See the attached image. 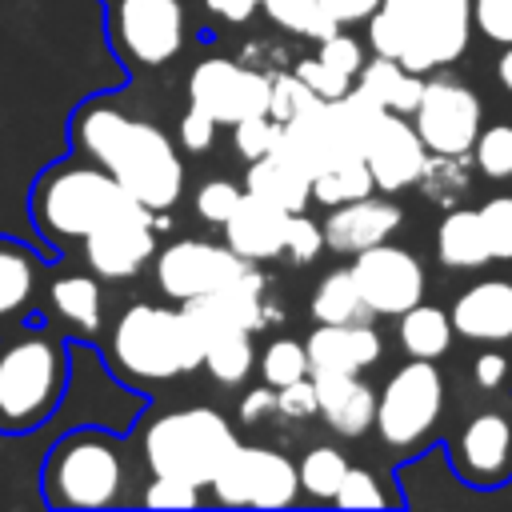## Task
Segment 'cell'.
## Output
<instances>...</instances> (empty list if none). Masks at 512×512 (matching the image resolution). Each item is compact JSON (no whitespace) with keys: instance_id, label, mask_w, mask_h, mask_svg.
<instances>
[{"instance_id":"7","label":"cell","mask_w":512,"mask_h":512,"mask_svg":"<svg viewBox=\"0 0 512 512\" xmlns=\"http://www.w3.org/2000/svg\"><path fill=\"white\" fill-rule=\"evenodd\" d=\"M128 464L120 440L100 428H76L60 436L40 472L44 500L52 508H112L124 500Z\"/></svg>"},{"instance_id":"3","label":"cell","mask_w":512,"mask_h":512,"mask_svg":"<svg viewBox=\"0 0 512 512\" xmlns=\"http://www.w3.org/2000/svg\"><path fill=\"white\" fill-rule=\"evenodd\" d=\"M364 24L372 56L400 60L428 76L464 56L472 36V0H380Z\"/></svg>"},{"instance_id":"9","label":"cell","mask_w":512,"mask_h":512,"mask_svg":"<svg viewBox=\"0 0 512 512\" xmlns=\"http://www.w3.org/2000/svg\"><path fill=\"white\" fill-rule=\"evenodd\" d=\"M208 492L224 508H288L300 500V476L284 452L236 444V452L212 476Z\"/></svg>"},{"instance_id":"33","label":"cell","mask_w":512,"mask_h":512,"mask_svg":"<svg viewBox=\"0 0 512 512\" xmlns=\"http://www.w3.org/2000/svg\"><path fill=\"white\" fill-rule=\"evenodd\" d=\"M376 192L372 184V172L364 164V156H352V160H336L328 168H320L312 176V200H320L324 208H336V204H348V200H360Z\"/></svg>"},{"instance_id":"26","label":"cell","mask_w":512,"mask_h":512,"mask_svg":"<svg viewBox=\"0 0 512 512\" xmlns=\"http://www.w3.org/2000/svg\"><path fill=\"white\" fill-rule=\"evenodd\" d=\"M356 88L368 92L384 112H400V116H412L420 92H424V76L404 68L400 60H388V56H372L364 60V68L356 72Z\"/></svg>"},{"instance_id":"53","label":"cell","mask_w":512,"mask_h":512,"mask_svg":"<svg viewBox=\"0 0 512 512\" xmlns=\"http://www.w3.org/2000/svg\"><path fill=\"white\" fill-rule=\"evenodd\" d=\"M204 8L224 24H244L260 8V0H204Z\"/></svg>"},{"instance_id":"35","label":"cell","mask_w":512,"mask_h":512,"mask_svg":"<svg viewBox=\"0 0 512 512\" xmlns=\"http://www.w3.org/2000/svg\"><path fill=\"white\" fill-rule=\"evenodd\" d=\"M260 8L272 16V24H280V28H288V32H300V36H308V40H316V44L340 28V24L324 12L320 0H260Z\"/></svg>"},{"instance_id":"41","label":"cell","mask_w":512,"mask_h":512,"mask_svg":"<svg viewBox=\"0 0 512 512\" xmlns=\"http://www.w3.org/2000/svg\"><path fill=\"white\" fill-rule=\"evenodd\" d=\"M320 248H324V224L308 220L304 212H292V216H288V232H284L280 260L304 268V264H312V260L320 256Z\"/></svg>"},{"instance_id":"30","label":"cell","mask_w":512,"mask_h":512,"mask_svg":"<svg viewBox=\"0 0 512 512\" xmlns=\"http://www.w3.org/2000/svg\"><path fill=\"white\" fill-rule=\"evenodd\" d=\"M200 368L220 384V388H236L248 380V372L256 368V352H252V332L248 328H224L208 340Z\"/></svg>"},{"instance_id":"16","label":"cell","mask_w":512,"mask_h":512,"mask_svg":"<svg viewBox=\"0 0 512 512\" xmlns=\"http://www.w3.org/2000/svg\"><path fill=\"white\" fill-rule=\"evenodd\" d=\"M188 104L204 108L216 124H236L244 116L268 112V76L240 68L236 60H200L188 76Z\"/></svg>"},{"instance_id":"4","label":"cell","mask_w":512,"mask_h":512,"mask_svg":"<svg viewBox=\"0 0 512 512\" xmlns=\"http://www.w3.org/2000/svg\"><path fill=\"white\" fill-rule=\"evenodd\" d=\"M136 196L96 160H56L40 172L28 192V212L36 232L52 244H80L100 220L132 204Z\"/></svg>"},{"instance_id":"27","label":"cell","mask_w":512,"mask_h":512,"mask_svg":"<svg viewBox=\"0 0 512 512\" xmlns=\"http://www.w3.org/2000/svg\"><path fill=\"white\" fill-rule=\"evenodd\" d=\"M48 300L56 320L72 332V336H96L104 324V304H100V288L92 276L84 272H64L48 284Z\"/></svg>"},{"instance_id":"10","label":"cell","mask_w":512,"mask_h":512,"mask_svg":"<svg viewBox=\"0 0 512 512\" xmlns=\"http://www.w3.org/2000/svg\"><path fill=\"white\" fill-rule=\"evenodd\" d=\"M108 36L120 60L136 68H160L184 48L180 0H108Z\"/></svg>"},{"instance_id":"20","label":"cell","mask_w":512,"mask_h":512,"mask_svg":"<svg viewBox=\"0 0 512 512\" xmlns=\"http://www.w3.org/2000/svg\"><path fill=\"white\" fill-rule=\"evenodd\" d=\"M456 336L476 344H504L512 340V280H476L468 284L448 312Z\"/></svg>"},{"instance_id":"22","label":"cell","mask_w":512,"mask_h":512,"mask_svg":"<svg viewBox=\"0 0 512 512\" xmlns=\"http://www.w3.org/2000/svg\"><path fill=\"white\" fill-rule=\"evenodd\" d=\"M308 376L316 388V408L336 436L356 440L376 424V392L360 376L352 372H308Z\"/></svg>"},{"instance_id":"17","label":"cell","mask_w":512,"mask_h":512,"mask_svg":"<svg viewBox=\"0 0 512 512\" xmlns=\"http://www.w3.org/2000/svg\"><path fill=\"white\" fill-rule=\"evenodd\" d=\"M360 156H364V164L372 172L376 192H404V188H412L420 180L424 160H428V148L416 136V128H412L408 116L384 112L376 120V128L368 132Z\"/></svg>"},{"instance_id":"46","label":"cell","mask_w":512,"mask_h":512,"mask_svg":"<svg viewBox=\"0 0 512 512\" xmlns=\"http://www.w3.org/2000/svg\"><path fill=\"white\" fill-rule=\"evenodd\" d=\"M472 28L488 44H512V0H472Z\"/></svg>"},{"instance_id":"6","label":"cell","mask_w":512,"mask_h":512,"mask_svg":"<svg viewBox=\"0 0 512 512\" xmlns=\"http://www.w3.org/2000/svg\"><path fill=\"white\" fill-rule=\"evenodd\" d=\"M240 436L224 420V412L208 404L192 408H172L148 420L140 436V452L152 476H176L196 488H208L220 464L236 452Z\"/></svg>"},{"instance_id":"24","label":"cell","mask_w":512,"mask_h":512,"mask_svg":"<svg viewBox=\"0 0 512 512\" xmlns=\"http://www.w3.org/2000/svg\"><path fill=\"white\" fill-rule=\"evenodd\" d=\"M244 192L284 208V212H304L312 204V176L304 168H296L292 160L268 152L260 160H248L244 172Z\"/></svg>"},{"instance_id":"32","label":"cell","mask_w":512,"mask_h":512,"mask_svg":"<svg viewBox=\"0 0 512 512\" xmlns=\"http://www.w3.org/2000/svg\"><path fill=\"white\" fill-rule=\"evenodd\" d=\"M472 156H444V152H428L424 172L416 180V188L424 192V200L440 204V208H456L464 200V192L472 188Z\"/></svg>"},{"instance_id":"13","label":"cell","mask_w":512,"mask_h":512,"mask_svg":"<svg viewBox=\"0 0 512 512\" xmlns=\"http://www.w3.org/2000/svg\"><path fill=\"white\" fill-rule=\"evenodd\" d=\"M348 268L372 316H400L404 308L424 300V284H428L424 264L400 244H388V240L372 244L356 252Z\"/></svg>"},{"instance_id":"29","label":"cell","mask_w":512,"mask_h":512,"mask_svg":"<svg viewBox=\"0 0 512 512\" xmlns=\"http://www.w3.org/2000/svg\"><path fill=\"white\" fill-rule=\"evenodd\" d=\"M308 316L316 324H352V320H372L360 288H356V276L352 268H332L320 276V284L312 288V300H308Z\"/></svg>"},{"instance_id":"44","label":"cell","mask_w":512,"mask_h":512,"mask_svg":"<svg viewBox=\"0 0 512 512\" xmlns=\"http://www.w3.org/2000/svg\"><path fill=\"white\" fill-rule=\"evenodd\" d=\"M204 488L188 484V480H176V476H152L140 492V504L144 508H196L204 496Z\"/></svg>"},{"instance_id":"23","label":"cell","mask_w":512,"mask_h":512,"mask_svg":"<svg viewBox=\"0 0 512 512\" xmlns=\"http://www.w3.org/2000/svg\"><path fill=\"white\" fill-rule=\"evenodd\" d=\"M40 288H44V260L24 240L0 236V332L28 320Z\"/></svg>"},{"instance_id":"11","label":"cell","mask_w":512,"mask_h":512,"mask_svg":"<svg viewBox=\"0 0 512 512\" xmlns=\"http://www.w3.org/2000/svg\"><path fill=\"white\" fill-rule=\"evenodd\" d=\"M412 128L428 152L468 156L476 132L484 128V104L468 84L452 76H432L424 80V92L412 108Z\"/></svg>"},{"instance_id":"45","label":"cell","mask_w":512,"mask_h":512,"mask_svg":"<svg viewBox=\"0 0 512 512\" xmlns=\"http://www.w3.org/2000/svg\"><path fill=\"white\" fill-rule=\"evenodd\" d=\"M296 76L312 88V96H320V100H340L356 80L352 76H344L340 68H332L328 60H320V56H304L300 64H296Z\"/></svg>"},{"instance_id":"43","label":"cell","mask_w":512,"mask_h":512,"mask_svg":"<svg viewBox=\"0 0 512 512\" xmlns=\"http://www.w3.org/2000/svg\"><path fill=\"white\" fill-rule=\"evenodd\" d=\"M332 504H340V508H384V504H392V496H384L376 472L348 464V472H344V480H340Z\"/></svg>"},{"instance_id":"21","label":"cell","mask_w":512,"mask_h":512,"mask_svg":"<svg viewBox=\"0 0 512 512\" xmlns=\"http://www.w3.org/2000/svg\"><path fill=\"white\" fill-rule=\"evenodd\" d=\"M288 216L284 208L244 192V200L236 204V212L220 224L224 228V244L248 260V264H264V260H280V248H284V232H288Z\"/></svg>"},{"instance_id":"37","label":"cell","mask_w":512,"mask_h":512,"mask_svg":"<svg viewBox=\"0 0 512 512\" xmlns=\"http://www.w3.org/2000/svg\"><path fill=\"white\" fill-rule=\"evenodd\" d=\"M308 376V352L300 340L292 336H280L272 340L264 352H260V380L272 384V388H284V384H296Z\"/></svg>"},{"instance_id":"2","label":"cell","mask_w":512,"mask_h":512,"mask_svg":"<svg viewBox=\"0 0 512 512\" xmlns=\"http://www.w3.org/2000/svg\"><path fill=\"white\" fill-rule=\"evenodd\" d=\"M68 392V344L36 320L0 332V432L24 436L44 428Z\"/></svg>"},{"instance_id":"38","label":"cell","mask_w":512,"mask_h":512,"mask_svg":"<svg viewBox=\"0 0 512 512\" xmlns=\"http://www.w3.org/2000/svg\"><path fill=\"white\" fill-rule=\"evenodd\" d=\"M476 212H480V228L488 240V256L496 264H512V192L488 196Z\"/></svg>"},{"instance_id":"49","label":"cell","mask_w":512,"mask_h":512,"mask_svg":"<svg viewBox=\"0 0 512 512\" xmlns=\"http://www.w3.org/2000/svg\"><path fill=\"white\" fill-rule=\"evenodd\" d=\"M276 416H288V420H312V416H320L312 376H304V380H296V384L276 388Z\"/></svg>"},{"instance_id":"8","label":"cell","mask_w":512,"mask_h":512,"mask_svg":"<svg viewBox=\"0 0 512 512\" xmlns=\"http://www.w3.org/2000/svg\"><path fill=\"white\" fill-rule=\"evenodd\" d=\"M444 412V376L436 360L400 364L376 392V432L392 452H416Z\"/></svg>"},{"instance_id":"48","label":"cell","mask_w":512,"mask_h":512,"mask_svg":"<svg viewBox=\"0 0 512 512\" xmlns=\"http://www.w3.org/2000/svg\"><path fill=\"white\" fill-rule=\"evenodd\" d=\"M320 60H328L332 68H340L344 76H352L356 80V72L364 68V44L356 40V36H344L340 28L332 32V36H324L320 40V52H316Z\"/></svg>"},{"instance_id":"25","label":"cell","mask_w":512,"mask_h":512,"mask_svg":"<svg viewBox=\"0 0 512 512\" xmlns=\"http://www.w3.org/2000/svg\"><path fill=\"white\" fill-rule=\"evenodd\" d=\"M436 260L452 272H476V268L492 264L476 208L456 204V208L444 212V220L436 224Z\"/></svg>"},{"instance_id":"42","label":"cell","mask_w":512,"mask_h":512,"mask_svg":"<svg viewBox=\"0 0 512 512\" xmlns=\"http://www.w3.org/2000/svg\"><path fill=\"white\" fill-rule=\"evenodd\" d=\"M276 140H280V124H276L268 112H260V116H244V120L232 124V148H236L244 160H260V156H268V152L276 148Z\"/></svg>"},{"instance_id":"52","label":"cell","mask_w":512,"mask_h":512,"mask_svg":"<svg viewBox=\"0 0 512 512\" xmlns=\"http://www.w3.org/2000/svg\"><path fill=\"white\" fill-rule=\"evenodd\" d=\"M324 4V12L344 28V24H364L376 8H380V0H320Z\"/></svg>"},{"instance_id":"1","label":"cell","mask_w":512,"mask_h":512,"mask_svg":"<svg viewBox=\"0 0 512 512\" xmlns=\"http://www.w3.org/2000/svg\"><path fill=\"white\" fill-rule=\"evenodd\" d=\"M76 148L108 168L144 208L168 212L184 196V160L168 132L112 100H88L72 116Z\"/></svg>"},{"instance_id":"34","label":"cell","mask_w":512,"mask_h":512,"mask_svg":"<svg viewBox=\"0 0 512 512\" xmlns=\"http://www.w3.org/2000/svg\"><path fill=\"white\" fill-rule=\"evenodd\" d=\"M344 472H348L344 452H340V448H324V444L308 448V452L300 456V464H296L300 492H304L308 500H316V504H324V500H332V496H336V488H340Z\"/></svg>"},{"instance_id":"12","label":"cell","mask_w":512,"mask_h":512,"mask_svg":"<svg viewBox=\"0 0 512 512\" xmlns=\"http://www.w3.org/2000/svg\"><path fill=\"white\" fill-rule=\"evenodd\" d=\"M156 228L160 212L144 208L140 200L124 204L108 220H100L80 244L84 260L100 280H132L144 272V264L156 260Z\"/></svg>"},{"instance_id":"15","label":"cell","mask_w":512,"mask_h":512,"mask_svg":"<svg viewBox=\"0 0 512 512\" xmlns=\"http://www.w3.org/2000/svg\"><path fill=\"white\" fill-rule=\"evenodd\" d=\"M448 456L464 484H476V488L508 484L512 480V412L508 408L472 412L456 428Z\"/></svg>"},{"instance_id":"18","label":"cell","mask_w":512,"mask_h":512,"mask_svg":"<svg viewBox=\"0 0 512 512\" xmlns=\"http://www.w3.org/2000/svg\"><path fill=\"white\" fill-rule=\"evenodd\" d=\"M404 212L396 200L388 196H360L348 204H336L324 220V248L340 252V256H356L372 244H384L396 228H400Z\"/></svg>"},{"instance_id":"40","label":"cell","mask_w":512,"mask_h":512,"mask_svg":"<svg viewBox=\"0 0 512 512\" xmlns=\"http://www.w3.org/2000/svg\"><path fill=\"white\" fill-rule=\"evenodd\" d=\"M244 200V184H232V180H224V176H216V180H204L200 188H196V196H192V208H196V216L200 220H208V224H224L232 212H236V204Z\"/></svg>"},{"instance_id":"36","label":"cell","mask_w":512,"mask_h":512,"mask_svg":"<svg viewBox=\"0 0 512 512\" xmlns=\"http://www.w3.org/2000/svg\"><path fill=\"white\" fill-rule=\"evenodd\" d=\"M468 156H472V168H476L484 180L512 184V124L500 120V124L480 128Z\"/></svg>"},{"instance_id":"31","label":"cell","mask_w":512,"mask_h":512,"mask_svg":"<svg viewBox=\"0 0 512 512\" xmlns=\"http://www.w3.org/2000/svg\"><path fill=\"white\" fill-rule=\"evenodd\" d=\"M216 300V308L224 312L228 324L236 328H248V332H260L268 324V308H264V276L248 264L236 280H228L224 288L208 292Z\"/></svg>"},{"instance_id":"39","label":"cell","mask_w":512,"mask_h":512,"mask_svg":"<svg viewBox=\"0 0 512 512\" xmlns=\"http://www.w3.org/2000/svg\"><path fill=\"white\" fill-rule=\"evenodd\" d=\"M316 100H320V96H312V88H308L296 72H276V76H268V116H272L276 124L296 120V116L308 112Z\"/></svg>"},{"instance_id":"14","label":"cell","mask_w":512,"mask_h":512,"mask_svg":"<svg viewBox=\"0 0 512 512\" xmlns=\"http://www.w3.org/2000/svg\"><path fill=\"white\" fill-rule=\"evenodd\" d=\"M244 268H248V260H240L228 244L184 236V240H172L168 248H160V256H156V284H160L164 296H172L180 304V300L208 296V292L224 288Z\"/></svg>"},{"instance_id":"54","label":"cell","mask_w":512,"mask_h":512,"mask_svg":"<svg viewBox=\"0 0 512 512\" xmlns=\"http://www.w3.org/2000/svg\"><path fill=\"white\" fill-rule=\"evenodd\" d=\"M496 80H500V88L512 96V44H504V52H500V60H496Z\"/></svg>"},{"instance_id":"19","label":"cell","mask_w":512,"mask_h":512,"mask_svg":"<svg viewBox=\"0 0 512 512\" xmlns=\"http://www.w3.org/2000/svg\"><path fill=\"white\" fill-rule=\"evenodd\" d=\"M380 332L372 320H352V324H316L304 340L308 352V372H352L360 376L380 360Z\"/></svg>"},{"instance_id":"50","label":"cell","mask_w":512,"mask_h":512,"mask_svg":"<svg viewBox=\"0 0 512 512\" xmlns=\"http://www.w3.org/2000/svg\"><path fill=\"white\" fill-rule=\"evenodd\" d=\"M508 360H504V352H480L476 356V364H472V376H476V388L480 392H496L504 380H508Z\"/></svg>"},{"instance_id":"5","label":"cell","mask_w":512,"mask_h":512,"mask_svg":"<svg viewBox=\"0 0 512 512\" xmlns=\"http://www.w3.org/2000/svg\"><path fill=\"white\" fill-rule=\"evenodd\" d=\"M104 356L120 380L160 384L180 372H196L204 360V340L180 308L132 304L116 316Z\"/></svg>"},{"instance_id":"47","label":"cell","mask_w":512,"mask_h":512,"mask_svg":"<svg viewBox=\"0 0 512 512\" xmlns=\"http://www.w3.org/2000/svg\"><path fill=\"white\" fill-rule=\"evenodd\" d=\"M216 128H220V124H216L204 108L188 104V112H184L180 124H176V144H180V152H192V156L208 152V148L216 144Z\"/></svg>"},{"instance_id":"28","label":"cell","mask_w":512,"mask_h":512,"mask_svg":"<svg viewBox=\"0 0 512 512\" xmlns=\"http://www.w3.org/2000/svg\"><path fill=\"white\" fill-rule=\"evenodd\" d=\"M452 336H456V328H452L448 312L436 304L420 300L396 316V340L408 360H440L452 348Z\"/></svg>"},{"instance_id":"51","label":"cell","mask_w":512,"mask_h":512,"mask_svg":"<svg viewBox=\"0 0 512 512\" xmlns=\"http://www.w3.org/2000/svg\"><path fill=\"white\" fill-rule=\"evenodd\" d=\"M268 412H276V388L272 384H256L240 400V420L244 424H260V420H268Z\"/></svg>"}]
</instances>
